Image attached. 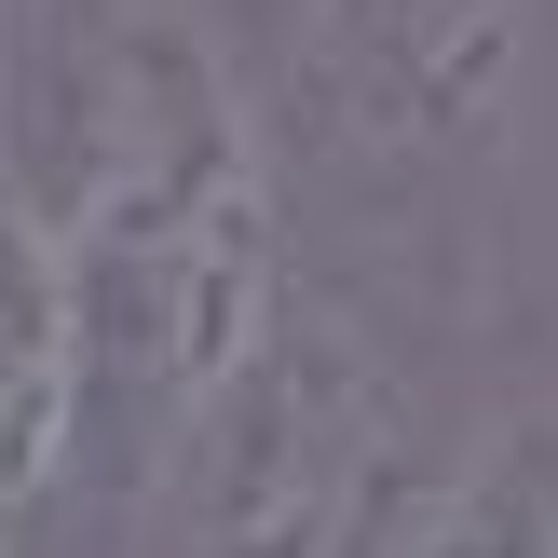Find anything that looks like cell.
<instances>
[{
  "label": "cell",
  "mask_w": 558,
  "mask_h": 558,
  "mask_svg": "<svg viewBox=\"0 0 558 558\" xmlns=\"http://www.w3.org/2000/svg\"><path fill=\"white\" fill-rule=\"evenodd\" d=\"M436 463L409 450V368L354 272L287 245L259 327L205 368L136 477L150 558H368Z\"/></svg>",
  "instance_id": "1"
},
{
  "label": "cell",
  "mask_w": 558,
  "mask_h": 558,
  "mask_svg": "<svg viewBox=\"0 0 558 558\" xmlns=\"http://www.w3.org/2000/svg\"><path fill=\"white\" fill-rule=\"evenodd\" d=\"M532 41L545 0H300L272 163H327L368 218L490 205L532 123Z\"/></svg>",
  "instance_id": "2"
},
{
  "label": "cell",
  "mask_w": 558,
  "mask_h": 558,
  "mask_svg": "<svg viewBox=\"0 0 558 558\" xmlns=\"http://www.w3.org/2000/svg\"><path fill=\"white\" fill-rule=\"evenodd\" d=\"M82 477V287L69 245L0 191V558Z\"/></svg>",
  "instance_id": "3"
},
{
  "label": "cell",
  "mask_w": 558,
  "mask_h": 558,
  "mask_svg": "<svg viewBox=\"0 0 558 558\" xmlns=\"http://www.w3.org/2000/svg\"><path fill=\"white\" fill-rule=\"evenodd\" d=\"M368 558H558V518H545V423H490L463 463H436V477L409 490V518H396Z\"/></svg>",
  "instance_id": "4"
},
{
  "label": "cell",
  "mask_w": 558,
  "mask_h": 558,
  "mask_svg": "<svg viewBox=\"0 0 558 558\" xmlns=\"http://www.w3.org/2000/svg\"><path fill=\"white\" fill-rule=\"evenodd\" d=\"M545 518H558V423H545Z\"/></svg>",
  "instance_id": "5"
}]
</instances>
